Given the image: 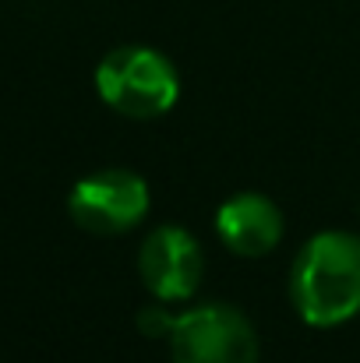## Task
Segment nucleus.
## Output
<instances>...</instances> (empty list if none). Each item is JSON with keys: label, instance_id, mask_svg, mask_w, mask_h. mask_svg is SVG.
<instances>
[{"label": "nucleus", "instance_id": "obj_6", "mask_svg": "<svg viewBox=\"0 0 360 363\" xmlns=\"http://www.w3.org/2000/svg\"><path fill=\"white\" fill-rule=\"evenodd\" d=\"M216 233L240 257H261L283 240V212L258 191L234 194L216 212Z\"/></svg>", "mask_w": 360, "mask_h": 363}, {"label": "nucleus", "instance_id": "obj_5", "mask_svg": "<svg viewBox=\"0 0 360 363\" xmlns=\"http://www.w3.org/2000/svg\"><path fill=\"white\" fill-rule=\"evenodd\" d=\"M138 272H141L145 289L156 300L163 303L187 300L198 289L202 272H205L202 243L180 226H159L145 237L138 250Z\"/></svg>", "mask_w": 360, "mask_h": 363}, {"label": "nucleus", "instance_id": "obj_1", "mask_svg": "<svg viewBox=\"0 0 360 363\" xmlns=\"http://www.w3.org/2000/svg\"><path fill=\"white\" fill-rule=\"evenodd\" d=\"M290 300L311 328H336L360 311V237L325 230L290 264Z\"/></svg>", "mask_w": 360, "mask_h": 363}, {"label": "nucleus", "instance_id": "obj_2", "mask_svg": "<svg viewBox=\"0 0 360 363\" xmlns=\"http://www.w3.org/2000/svg\"><path fill=\"white\" fill-rule=\"evenodd\" d=\"M96 92L99 99L134 121H152L173 110L180 96V78L170 57L152 46H117L96 67Z\"/></svg>", "mask_w": 360, "mask_h": 363}, {"label": "nucleus", "instance_id": "obj_4", "mask_svg": "<svg viewBox=\"0 0 360 363\" xmlns=\"http://www.w3.org/2000/svg\"><path fill=\"white\" fill-rule=\"evenodd\" d=\"M148 205H152L148 184L145 177L131 169L89 173L71 187V198H67V212L75 226H82L85 233H99V237L127 233L148 216Z\"/></svg>", "mask_w": 360, "mask_h": 363}, {"label": "nucleus", "instance_id": "obj_7", "mask_svg": "<svg viewBox=\"0 0 360 363\" xmlns=\"http://www.w3.org/2000/svg\"><path fill=\"white\" fill-rule=\"evenodd\" d=\"M173 321H177V314H170L163 300H159L156 307H145V311L138 314V328H141L145 335H166V339H170Z\"/></svg>", "mask_w": 360, "mask_h": 363}, {"label": "nucleus", "instance_id": "obj_3", "mask_svg": "<svg viewBox=\"0 0 360 363\" xmlns=\"http://www.w3.org/2000/svg\"><path fill=\"white\" fill-rule=\"evenodd\" d=\"M170 353L173 363H258V335L237 307L202 303L177 314Z\"/></svg>", "mask_w": 360, "mask_h": 363}]
</instances>
